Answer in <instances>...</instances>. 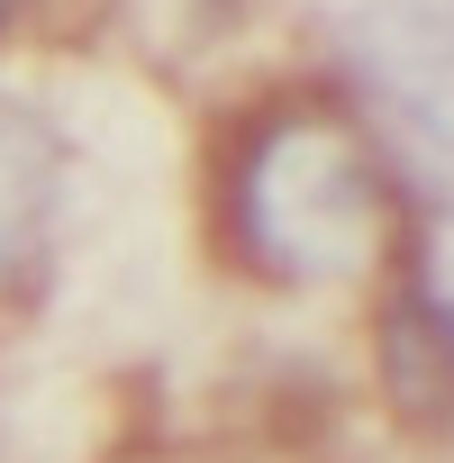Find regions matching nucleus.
<instances>
[{"instance_id": "1", "label": "nucleus", "mask_w": 454, "mask_h": 463, "mask_svg": "<svg viewBox=\"0 0 454 463\" xmlns=\"http://www.w3.org/2000/svg\"><path fill=\"white\" fill-rule=\"evenodd\" d=\"M191 237L209 282L255 309H364L436 237V209L345 64H264L200 109Z\"/></svg>"}, {"instance_id": "2", "label": "nucleus", "mask_w": 454, "mask_h": 463, "mask_svg": "<svg viewBox=\"0 0 454 463\" xmlns=\"http://www.w3.org/2000/svg\"><path fill=\"white\" fill-rule=\"evenodd\" d=\"M82 237V128L28 73L0 64V327L55 300Z\"/></svg>"}, {"instance_id": "3", "label": "nucleus", "mask_w": 454, "mask_h": 463, "mask_svg": "<svg viewBox=\"0 0 454 463\" xmlns=\"http://www.w3.org/2000/svg\"><path fill=\"white\" fill-rule=\"evenodd\" d=\"M55 10H73V0H0V64H19L28 46H46Z\"/></svg>"}]
</instances>
